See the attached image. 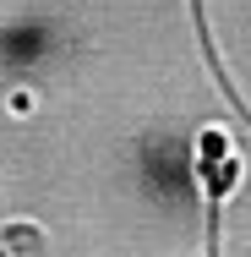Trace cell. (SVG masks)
Masks as SVG:
<instances>
[{"label":"cell","instance_id":"obj_1","mask_svg":"<svg viewBox=\"0 0 251 257\" xmlns=\"http://www.w3.org/2000/svg\"><path fill=\"white\" fill-rule=\"evenodd\" d=\"M197 186H202V257L224 252V203L240 186V148L224 126L197 132Z\"/></svg>","mask_w":251,"mask_h":257},{"label":"cell","instance_id":"obj_2","mask_svg":"<svg viewBox=\"0 0 251 257\" xmlns=\"http://www.w3.org/2000/svg\"><path fill=\"white\" fill-rule=\"evenodd\" d=\"M0 257H44L39 224H0Z\"/></svg>","mask_w":251,"mask_h":257}]
</instances>
